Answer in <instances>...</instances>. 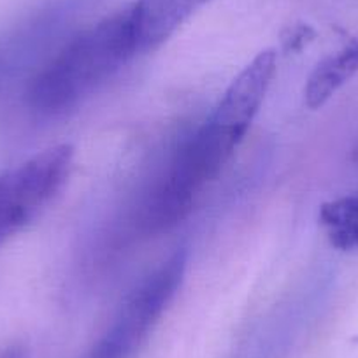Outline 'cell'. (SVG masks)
<instances>
[{
  "label": "cell",
  "mask_w": 358,
  "mask_h": 358,
  "mask_svg": "<svg viewBox=\"0 0 358 358\" xmlns=\"http://www.w3.org/2000/svg\"><path fill=\"white\" fill-rule=\"evenodd\" d=\"M187 271V253H172L144 276L120 306L104 336L81 358H132L174 299Z\"/></svg>",
  "instance_id": "cell-2"
},
{
  "label": "cell",
  "mask_w": 358,
  "mask_h": 358,
  "mask_svg": "<svg viewBox=\"0 0 358 358\" xmlns=\"http://www.w3.org/2000/svg\"><path fill=\"white\" fill-rule=\"evenodd\" d=\"M274 74H276V53L273 50L258 53L230 83L222 101L208 118L209 122L243 143L255 116L264 104Z\"/></svg>",
  "instance_id": "cell-4"
},
{
  "label": "cell",
  "mask_w": 358,
  "mask_h": 358,
  "mask_svg": "<svg viewBox=\"0 0 358 358\" xmlns=\"http://www.w3.org/2000/svg\"><path fill=\"white\" fill-rule=\"evenodd\" d=\"M129 8L72 37L32 79L27 101L41 115H62L137 57Z\"/></svg>",
  "instance_id": "cell-1"
},
{
  "label": "cell",
  "mask_w": 358,
  "mask_h": 358,
  "mask_svg": "<svg viewBox=\"0 0 358 358\" xmlns=\"http://www.w3.org/2000/svg\"><path fill=\"white\" fill-rule=\"evenodd\" d=\"M72 162L74 148L58 144L0 172V244L18 234L62 190Z\"/></svg>",
  "instance_id": "cell-3"
},
{
  "label": "cell",
  "mask_w": 358,
  "mask_h": 358,
  "mask_svg": "<svg viewBox=\"0 0 358 358\" xmlns=\"http://www.w3.org/2000/svg\"><path fill=\"white\" fill-rule=\"evenodd\" d=\"M209 0H136L129 6L137 53H150L171 39Z\"/></svg>",
  "instance_id": "cell-5"
},
{
  "label": "cell",
  "mask_w": 358,
  "mask_h": 358,
  "mask_svg": "<svg viewBox=\"0 0 358 358\" xmlns=\"http://www.w3.org/2000/svg\"><path fill=\"white\" fill-rule=\"evenodd\" d=\"M358 72V39L336 53L323 58L308 78L304 88L306 106L318 109L336 94L343 85H346Z\"/></svg>",
  "instance_id": "cell-6"
}]
</instances>
